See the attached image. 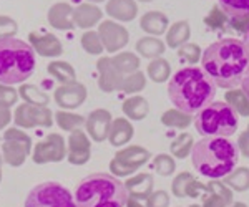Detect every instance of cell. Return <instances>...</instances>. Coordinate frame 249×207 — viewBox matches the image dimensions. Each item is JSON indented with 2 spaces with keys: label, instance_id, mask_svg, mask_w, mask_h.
<instances>
[{
  "label": "cell",
  "instance_id": "11",
  "mask_svg": "<svg viewBox=\"0 0 249 207\" xmlns=\"http://www.w3.org/2000/svg\"><path fill=\"white\" fill-rule=\"evenodd\" d=\"M67 156L65 139L60 134L52 133L40 141L34 149V161L37 164H47V162H60Z\"/></svg>",
  "mask_w": 249,
  "mask_h": 207
},
{
  "label": "cell",
  "instance_id": "48",
  "mask_svg": "<svg viewBox=\"0 0 249 207\" xmlns=\"http://www.w3.org/2000/svg\"><path fill=\"white\" fill-rule=\"evenodd\" d=\"M226 206H231L226 199L216 196V194L210 192L206 197H203V206L201 207H226Z\"/></svg>",
  "mask_w": 249,
  "mask_h": 207
},
{
  "label": "cell",
  "instance_id": "39",
  "mask_svg": "<svg viewBox=\"0 0 249 207\" xmlns=\"http://www.w3.org/2000/svg\"><path fill=\"white\" fill-rule=\"evenodd\" d=\"M153 168L160 176H171L176 169V164H175V159H173L170 154H158L155 159H153Z\"/></svg>",
  "mask_w": 249,
  "mask_h": 207
},
{
  "label": "cell",
  "instance_id": "9",
  "mask_svg": "<svg viewBox=\"0 0 249 207\" xmlns=\"http://www.w3.org/2000/svg\"><path fill=\"white\" fill-rule=\"evenodd\" d=\"M5 141L2 144V156L7 164L18 168L25 162L27 154L30 153L32 139L22 129L10 128L5 131Z\"/></svg>",
  "mask_w": 249,
  "mask_h": 207
},
{
  "label": "cell",
  "instance_id": "34",
  "mask_svg": "<svg viewBox=\"0 0 249 207\" xmlns=\"http://www.w3.org/2000/svg\"><path fill=\"white\" fill-rule=\"evenodd\" d=\"M148 77L153 80L155 83H163L170 78L171 75V65L164 58H156L148 65Z\"/></svg>",
  "mask_w": 249,
  "mask_h": 207
},
{
  "label": "cell",
  "instance_id": "22",
  "mask_svg": "<svg viewBox=\"0 0 249 207\" xmlns=\"http://www.w3.org/2000/svg\"><path fill=\"white\" fill-rule=\"evenodd\" d=\"M168 17L163 12L153 10L146 12L140 20V25H142L143 32H146L148 35H163L168 29Z\"/></svg>",
  "mask_w": 249,
  "mask_h": 207
},
{
  "label": "cell",
  "instance_id": "6",
  "mask_svg": "<svg viewBox=\"0 0 249 207\" xmlns=\"http://www.w3.org/2000/svg\"><path fill=\"white\" fill-rule=\"evenodd\" d=\"M238 125V113L226 101H213L195 118V128L203 138H228Z\"/></svg>",
  "mask_w": 249,
  "mask_h": 207
},
{
  "label": "cell",
  "instance_id": "51",
  "mask_svg": "<svg viewBox=\"0 0 249 207\" xmlns=\"http://www.w3.org/2000/svg\"><path fill=\"white\" fill-rule=\"evenodd\" d=\"M241 86H243L244 95L249 98V66H248V70L244 71V77H243V80H241Z\"/></svg>",
  "mask_w": 249,
  "mask_h": 207
},
{
  "label": "cell",
  "instance_id": "2",
  "mask_svg": "<svg viewBox=\"0 0 249 207\" xmlns=\"http://www.w3.org/2000/svg\"><path fill=\"white\" fill-rule=\"evenodd\" d=\"M168 96L176 110L191 116L214 101L216 85L203 68L188 66L171 77L168 83Z\"/></svg>",
  "mask_w": 249,
  "mask_h": 207
},
{
  "label": "cell",
  "instance_id": "37",
  "mask_svg": "<svg viewBox=\"0 0 249 207\" xmlns=\"http://www.w3.org/2000/svg\"><path fill=\"white\" fill-rule=\"evenodd\" d=\"M144 85H146V78H144V75L142 71H135V73L128 75V77H124L123 83H122V91L124 93H138V91H142L144 88Z\"/></svg>",
  "mask_w": 249,
  "mask_h": 207
},
{
  "label": "cell",
  "instance_id": "46",
  "mask_svg": "<svg viewBox=\"0 0 249 207\" xmlns=\"http://www.w3.org/2000/svg\"><path fill=\"white\" fill-rule=\"evenodd\" d=\"M170 206V194L166 191H156L146 199V207H168Z\"/></svg>",
  "mask_w": 249,
  "mask_h": 207
},
{
  "label": "cell",
  "instance_id": "42",
  "mask_svg": "<svg viewBox=\"0 0 249 207\" xmlns=\"http://www.w3.org/2000/svg\"><path fill=\"white\" fill-rule=\"evenodd\" d=\"M228 18L230 17H228L218 5H214L213 10L206 15V18H204V23H206L208 27H211V29H218V27H223L224 23L228 22Z\"/></svg>",
  "mask_w": 249,
  "mask_h": 207
},
{
  "label": "cell",
  "instance_id": "36",
  "mask_svg": "<svg viewBox=\"0 0 249 207\" xmlns=\"http://www.w3.org/2000/svg\"><path fill=\"white\" fill-rule=\"evenodd\" d=\"M161 123L168 128H188L191 123L190 114H184L179 110H168L161 114Z\"/></svg>",
  "mask_w": 249,
  "mask_h": 207
},
{
  "label": "cell",
  "instance_id": "14",
  "mask_svg": "<svg viewBox=\"0 0 249 207\" xmlns=\"http://www.w3.org/2000/svg\"><path fill=\"white\" fill-rule=\"evenodd\" d=\"M111 114L107 110H95L88 114L85 126L90 138L96 143H102L110 136L111 129Z\"/></svg>",
  "mask_w": 249,
  "mask_h": 207
},
{
  "label": "cell",
  "instance_id": "8",
  "mask_svg": "<svg viewBox=\"0 0 249 207\" xmlns=\"http://www.w3.org/2000/svg\"><path fill=\"white\" fill-rule=\"evenodd\" d=\"M151 154L142 146H128L115 154L110 162V171L116 177L130 176L136 169L150 161Z\"/></svg>",
  "mask_w": 249,
  "mask_h": 207
},
{
  "label": "cell",
  "instance_id": "57",
  "mask_svg": "<svg viewBox=\"0 0 249 207\" xmlns=\"http://www.w3.org/2000/svg\"><path fill=\"white\" fill-rule=\"evenodd\" d=\"M140 2H151V0H140Z\"/></svg>",
  "mask_w": 249,
  "mask_h": 207
},
{
  "label": "cell",
  "instance_id": "21",
  "mask_svg": "<svg viewBox=\"0 0 249 207\" xmlns=\"http://www.w3.org/2000/svg\"><path fill=\"white\" fill-rule=\"evenodd\" d=\"M102 20V10L90 3H82L73 9V23L80 29H90Z\"/></svg>",
  "mask_w": 249,
  "mask_h": 207
},
{
  "label": "cell",
  "instance_id": "41",
  "mask_svg": "<svg viewBox=\"0 0 249 207\" xmlns=\"http://www.w3.org/2000/svg\"><path fill=\"white\" fill-rule=\"evenodd\" d=\"M178 55L181 57L184 62L186 63H196V62H199L201 60V48H199L196 43H184L183 47H179V50H178Z\"/></svg>",
  "mask_w": 249,
  "mask_h": 207
},
{
  "label": "cell",
  "instance_id": "24",
  "mask_svg": "<svg viewBox=\"0 0 249 207\" xmlns=\"http://www.w3.org/2000/svg\"><path fill=\"white\" fill-rule=\"evenodd\" d=\"M190 35H191V29L186 20L176 22L175 25H171V29L166 33V45L170 48H179V47H183L188 42Z\"/></svg>",
  "mask_w": 249,
  "mask_h": 207
},
{
  "label": "cell",
  "instance_id": "50",
  "mask_svg": "<svg viewBox=\"0 0 249 207\" xmlns=\"http://www.w3.org/2000/svg\"><path fill=\"white\" fill-rule=\"evenodd\" d=\"M12 119V113L9 108H0V129L5 128Z\"/></svg>",
  "mask_w": 249,
  "mask_h": 207
},
{
  "label": "cell",
  "instance_id": "19",
  "mask_svg": "<svg viewBox=\"0 0 249 207\" xmlns=\"http://www.w3.org/2000/svg\"><path fill=\"white\" fill-rule=\"evenodd\" d=\"M48 22L53 29L58 30H70L73 29V9L65 2H58L52 5L48 10Z\"/></svg>",
  "mask_w": 249,
  "mask_h": 207
},
{
  "label": "cell",
  "instance_id": "52",
  "mask_svg": "<svg viewBox=\"0 0 249 207\" xmlns=\"http://www.w3.org/2000/svg\"><path fill=\"white\" fill-rule=\"evenodd\" d=\"M126 207H146V206H143L142 202H140V201H136V199H133V197H128Z\"/></svg>",
  "mask_w": 249,
  "mask_h": 207
},
{
  "label": "cell",
  "instance_id": "5",
  "mask_svg": "<svg viewBox=\"0 0 249 207\" xmlns=\"http://www.w3.org/2000/svg\"><path fill=\"white\" fill-rule=\"evenodd\" d=\"M35 70V53L29 43L18 38L0 40V83L15 85L32 77Z\"/></svg>",
  "mask_w": 249,
  "mask_h": 207
},
{
  "label": "cell",
  "instance_id": "38",
  "mask_svg": "<svg viewBox=\"0 0 249 207\" xmlns=\"http://www.w3.org/2000/svg\"><path fill=\"white\" fill-rule=\"evenodd\" d=\"M82 47L85 48L87 53L90 55H100L105 47H103L102 40H100L98 32H87V33L82 35Z\"/></svg>",
  "mask_w": 249,
  "mask_h": 207
},
{
  "label": "cell",
  "instance_id": "56",
  "mask_svg": "<svg viewBox=\"0 0 249 207\" xmlns=\"http://www.w3.org/2000/svg\"><path fill=\"white\" fill-rule=\"evenodd\" d=\"M0 181H2V169H0Z\"/></svg>",
  "mask_w": 249,
  "mask_h": 207
},
{
  "label": "cell",
  "instance_id": "55",
  "mask_svg": "<svg viewBox=\"0 0 249 207\" xmlns=\"http://www.w3.org/2000/svg\"><path fill=\"white\" fill-rule=\"evenodd\" d=\"M90 2H103V0H90Z\"/></svg>",
  "mask_w": 249,
  "mask_h": 207
},
{
  "label": "cell",
  "instance_id": "49",
  "mask_svg": "<svg viewBox=\"0 0 249 207\" xmlns=\"http://www.w3.org/2000/svg\"><path fill=\"white\" fill-rule=\"evenodd\" d=\"M238 149L241 153L244 154L246 158H249V126L244 133L239 134V139H238Z\"/></svg>",
  "mask_w": 249,
  "mask_h": 207
},
{
  "label": "cell",
  "instance_id": "29",
  "mask_svg": "<svg viewBox=\"0 0 249 207\" xmlns=\"http://www.w3.org/2000/svg\"><path fill=\"white\" fill-rule=\"evenodd\" d=\"M226 103L241 116H249V98L243 90H230L224 95Z\"/></svg>",
  "mask_w": 249,
  "mask_h": 207
},
{
  "label": "cell",
  "instance_id": "10",
  "mask_svg": "<svg viewBox=\"0 0 249 207\" xmlns=\"http://www.w3.org/2000/svg\"><path fill=\"white\" fill-rule=\"evenodd\" d=\"M15 125L18 128H50L53 123V113L47 108V106H37L23 103L20 105L14 113Z\"/></svg>",
  "mask_w": 249,
  "mask_h": 207
},
{
  "label": "cell",
  "instance_id": "33",
  "mask_svg": "<svg viewBox=\"0 0 249 207\" xmlns=\"http://www.w3.org/2000/svg\"><path fill=\"white\" fill-rule=\"evenodd\" d=\"M20 96L25 99L29 105H37V106H47L50 98L47 93H43L37 85H23L20 86Z\"/></svg>",
  "mask_w": 249,
  "mask_h": 207
},
{
  "label": "cell",
  "instance_id": "27",
  "mask_svg": "<svg viewBox=\"0 0 249 207\" xmlns=\"http://www.w3.org/2000/svg\"><path fill=\"white\" fill-rule=\"evenodd\" d=\"M219 9L231 20L249 18V0H218Z\"/></svg>",
  "mask_w": 249,
  "mask_h": 207
},
{
  "label": "cell",
  "instance_id": "58",
  "mask_svg": "<svg viewBox=\"0 0 249 207\" xmlns=\"http://www.w3.org/2000/svg\"><path fill=\"white\" fill-rule=\"evenodd\" d=\"M190 207H201V206H196V204H195V206H190Z\"/></svg>",
  "mask_w": 249,
  "mask_h": 207
},
{
  "label": "cell",
  "instance_id": "44",
  "mask_svg": "<svg viewBox=\"0 0 249 207\" xmlns=\"http://www.w3.org/2000/svg\"><path fill=\"white\" fill-rule=\"evenodd\" d=\"M208 189H210V192L216 194V196L226 199L230 204L232 202V192H231V189L228 188L226 184H224V182H221V181H210V182H208Z\"/></svg>",
  "mask_w": 249,
  "mask_h": 207
},
{
  "label": "cell",
  "instance_id": "15",
  "mask_svg": "<svg viewBox=\"0 0 249 207\" xmlns=\"http://www.w3.org/2000/svg\"><path fill=\"white\" fill-rule=\"evenodd\" d=\"M87 99V88L82 83H68L55 90V103L62 108L73 110L78 108Z\"/></svg>",
  "mask_w": 249,
  "mask_h": 207
},
{
  "label": "cell",
  "instance_id": "18",
  "mask_svg": "<svg viewBox=\"0 0 249 207\" xmlns=\"http://www.w3.org/2000/svg\"><path fill=\"white\" fill-rule=\"evenodd\" d=\"M155 179L151 174L142 173L135 177H130L124 182V188L128 191V196L136 199V201H144L153 194Z\"/></svg>",
  "mask_w": 249,
  "mask_h": 207
},
{
  "label": "cell",
  "instance_id": "13",
  "mask_svg": "<svg viewBox=\"0 0 249 207\" xmlns=\"http://www.w3.org/2000/svg\"><path fill=\"white\" fill-rule=\"evenodd\" d=\"M96 68H98V73H100V78H98L100 90L105 91V93H111V91L122 88L124 77L113 65V60L108 57L100 58L98 63H96Z\"/></svg>",
  "mask_w": 249,
  "mask_h": 207
},
{
  "label": "cell",
  "instance_id": "7",
  "mask_svg": "<svg viewBox=\"0 0 249 207\" xmlns=\"http://www.w3.org/2000/svg\"><path fill=\"white\" fill-rule=\"evenodd\" d=\"M25 207H77L70 191L58 182H43L25 199Z\"/></svg>",
  "mask_w": 249,
  "mask_h": 207
},
{
  "label": "cell",
  "instance_id": "31",
  "mask_svg": "<svg viewBox=\"0 0 249 207\" xmlns=\"http://www.w3.org/2000/svg\"><path fill=\"white\" fill-rule=\"evenodd\" d=\"M193 143H195V139H193V136L190 133H181L178 138L173 139L171 146H170V151L171 154L175 158L178 159H184L188 158L191 154V149H193Z\"/></svg>",
  "mask_w": 249,
  "mask_h": 207
},
{
  "label": "cell",
  "instance_id": "23",
  "mask_svg": "<svg viewBox=\"0 0 249 207\" xmlns=\"http://www.w3.org/2000/svg\"><path fill=\"white\" fill-rule=\"evenodd\" d=\"M131 138H133V126H131V123L124 118L113 119V123H111V129H110V136H108L111 146L120 148V146L126 144Z\"/></svg>",
  "mask_w": 249,
  "mask_h": 207
},
{
  "label": "cell",
  "instance_id": "28",
  "mask_svg": "<svg viewBox=\"0 0 249 207\" xmlns=\"http://www.w3.org/2000/svg\"><path fill=\"white\" fill-rule=\"evenodd\" d=\"M48 73L52 75L57 81H60L62 85H68V83H75V70L70 63L67 62H52L48 65Z\"/></svg>",
  "mask_w": 249,
  "mask_h": 207
},
{
  "label": "cell",
  "instance_id": "4",
  "mask_svg": "<svg viewBox=\"0 0 249 207\" xmlns=\"http://www.w3.org/2000/svg\"><path fill=\"white\" fill-rule=\"evenodd\" d=\"M128 197L124 182L107 173L90 174L82 179L73 194L77 207H124Z\"/></svg>",
  "mask_w": 249,
  "mask_h": 207
},
{
  "label": "cell",
  "instance_id": "40",
  "mask_svg": "<svg viewBox=\"0 0 249 207\" xmlns=\"http://www.w3.org/2000/svg\"><path fill=\"white\" fill-rule=\"evenodd\" d=\"M195 176H193L191 173H179L178 176H176L175 179H173L171 182V191L173 194H175L176 197H186V188L188 184H190L191 181H195Z\"/></svg>",
  "mask_w": 249,
  "mask_h": 207
},
{
  "label": "cell",
  "instance_id": "17",
  "mask_svg": "<svg viewBox=\"0 0 249 207\" xmlns=\"http://www.w3.org/2000/svg\"><path fill=\"white\" fill-rule=\"evenodd\" d=\"M29 40H30L32 48L37 51L38 55H42V57H48V58L60 57L62 51H63L60 40L52 33L40 35V33L32 32V33L29 35Z\"/></svg>",
  "mask_w": 249,
  "mask_h": 207
},
{
  "label": "cell",
  "instance_id": "26",
  "mask_svg": "<svg viewBox=\"0 0 249 207\" xmlns=\"http://www.w3.org/2000/svg\"><path fill=\"white\" fill-rule=\"evenodd\" d=\"M136 51L144 58H160L164 53V43L156 37H143L136 42Z\"/></svg>",
  "mask_w": 249,
  "mask_h": 207
},
{
  "label": "cell",
  "instance_id": "47",
  "mask_svg": "<svg viewBox=\"0 0 249 207\" xmlns=\"http://www.w3.org/2000/svg\"><path fill=\"white\" fill-rule=\"evenodd\" d=\"M199 194H203V197H206L208 194H210V189H208V184L204 186L198 181V179H195V181H191L190 184H188L186 196L188 197H198Z\"/></svg>",
  "mask_w": 249,
  "mask_h": 207
},
{
  "label": "cell",
  "instance_id": "12",
  "mask_svg": "<svg viewBox=\"0 0 249 207\" xmlns=\"http://www.w3.org/2000/svg\"><path fill=\"white\" fill-rule=\"evenodd\" d=\"M98 35H100V40H102L103 47H105V50L110 51V53H115V51L122 50L128 43V40H130L128 30L120 25V23L110 22V20L100 23Z\"/></svg>",
  "mask_w": 249,
  "mask_h": 207
},
{
  "label": "cell",
  "instance_id": "16",
  "mask_svg": "<svg viewBox=\"0 0 249 207\" xmlns=\"http://www.w3.org/2000/svg\"><path fill=\"white\" fill-rule=\"evenodd\" d=\"M90 139L82 129H77L68 138V161L75 166H82L90 159Z\"/></svg>",
  "mask_w": 249,
  "mask_h": 207
},
{
  "label": "cell",
  "instance_id": "25",
  "mask_svg": "<svg viewBox=\"0 0 249 207\" xmlns=\"http://www.w3.org/2000/svg\"><path fill=\"white\" fill-rule=\"evenodd\" d=\"M122 110L130 119L142 121V119L146 118L148 111H150V106H148V101L143 96H131L123 101Z\"/></svg>",
  "mask_w": 249,
  "mask_h": 207
},
{
  "label": "cell",
  "instance_id": "30",
  "mask_svg": "<svg viewBox=\"0 0 249 207\" xmlns=\"http://www.w3.org/2000/svg\"><path fill=\"white\" fill-rule=\"evenodd\" d=\"M224 184L230 189L238 192H244L249 189V169L248 168H236L231 174L224 177Z\"/></svg>",
  "mask_w": 249,
  "mask_h": 207
},
{
  "label": "cell",
  "instance_id": "20",
  "mask_svg": "<svg viewBox=\"0 0 249 207\" xmlns=\"http://www.w3.org/2000/svg\"><path fill=\"white\" fill-rule=\"evenodd\" d=\"M107 14L120 22H131L138 14V5L135 0H108Z\"/></svg>",
  "mask_w": 249,
  "mask_h": 207
},
{
  "label": "cell",
  "instance_id": "53",
  "mask_svg": "<svg viewBox=\"0 0 249 207\" xmlns=\"http://www.w3.org/2000/svg\"><path fill=\"white\" fill-rule=\"evenodd\" d=\"M244 43H246V45H248V48H249V25H248L246 32H244Z\"/></svg>",
  "mask_w": 249,
  "mask_h": 207
},
{
  "label": "cell",
  "instance_id": "54",
  "mask_svg": "<svg viewBox=\"0 0 249 207\" xmlns=\"http://www.w3.org/2000/svg\"><path fill=\"white\" fill-rule=\"evenodd\" d=\"M231 207H248V206L244 204V202H234V204H232Z\"/></svg>",
  "mask_w": 249,
  "mask_h": 207
},
{
  "label": "cell",
  "instance_id": "32",
  "mask_svg": "<svg viewBox=\"0 0 249 207\" xmlns=\"http://www.w3.org/2000/svg\"><path fill=\"white\" fill-rule=\"evenodd\" d=\"M113 60V65L118 68V71L122 75H131L135 71H138L140 68V60L135 53L130 51H124V53H118Z\"/></svg>",
  "mask_w": 249,
  "mask_h": 207
},
{
  "label": "cell",
  "instance_id": "3",
  "mask_svg": "<svg viewBox=\"0 0 249 207\" xmlns=\"http://www.w3.org/2000/svg\"><path fill=\"white\" fill-rule=\"evenodd\" d=\"M239 159V149L226 138H203L191 149L193 168L201 176L219 179L234 171Z\"/></svg>",
  "mask_w": 249,
  "mask_h": 207
},
{
  "label": "cell",
  "instance_id": "1",
  "mask_svg": "<svg viewBox=\"0 0 249 207\" xmlns=\"http://www.w3.org/2000/svg\"><path fill=\"white\" fill-rule=\"evenodd\" d=\"M201 66L216 86L236 88L249 66V48L244 40L221 38L204 50Z\"/></svg>",
  "mask_w": 249,
  "mask_h": 207
},
{
  "label": "cell",
  "instance_id": "59",
  "mask_svg": "<svg viewBox=\"0 0 249 207\" xmlns=\"http://www.w3.org/2000/svg\"><path fill=\"white\" fill-rule=\"evenodd\" d=\"M0 164H2V156H0Z\"/></svg>",
  "mask_w": 249,
  "mask_h": 207
},
{
  "label": "cell",
  "instance_id": "45",
  "mask_svg": "<svg viewBox=\"0 0 249 207\" xmlns=\"http://www.w3.org/2000/svg\"><path fill=\"white\" fill-rule=\"evenodd\" d=\"M18 30L15 20L10 17H0V40L12 38V35H15Z\"/></svg>",
  "mask_w": 249,
  "mask_h": 207
},
{
  "label": "cell",
  "instance_id": "35",
  "mask_svg": "<svg viewBox=\"0 0 249 207\" xmlns=\"http://www.w3.org/2000/svg\"><path fill=\"white\" fill-rule=\"evenodd\" d=\"M55 119H57V125L60 128L65 129V131H70V133L80 129L87 121V119L83 116H80V114L67 113V111H58V113H55Z\"/></svg>",
  "mask_w": 249,
  "mask_h": 207
},
{
  "label": "cell",
  "instance_id": "43",
  "mask_svg": "<svg viewBox=\"0 0 249 207\" xmlns=\"http://www.w3.org/2000/svg\"><path fill=\"white\" fill-rule=\"evenodd\" d=\"M17 98H18L17 91L0 83V108H10V106H14Z\"/></svg>",
  "mask_w": 249,
  "mask_h": 207
}]
</instances>
